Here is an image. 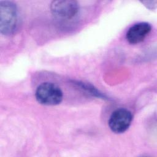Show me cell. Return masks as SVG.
Segmentation results:
<instances>
[{
    "mask_svg": "<svg viewBox=\"0 0 157 157\" xmlns=\"http://www.w3.org/2000/svg\"><path fill=\"white\" fill-rule=\"evenodd\" d=\"M151 30V26L147 22H140L134 24L128 30L126 38L131 44L142 42Z\"/></svg>",
    "mask_w": 157,
    "mask_h": 157,
    "instance_id": "5",
    "label": "cell"
},
{
    "mask_svg": "<svg viewBox=\"0 0 157 157\" xmlns=\"http://www.w3.org/2000/svg\"><path fill=\"white\" fill-rule=\"evenodd\" d=\"M132 120V113L128 109L120 108L112 112L108 124L112 131L119 134L124 132L129 128Z\"/></svg>",
    "mask_w": 157,
    "mask_h": 157,
    "instance_id": "3",
    "label": "cell"
},
{
    "mask_svg": "<svg viewBox=\"0 0 157 157\" xmlns=\"http://www.w3.org/2000/svg\"><path fill=\"white\" fill-rule=\"evenodd\" d=\"M50 10L55 17L63 20H69L77 14L79 6L75 1H54L50 4Z\"/></svg>",
    "mask_w": 157,
    "mask_h": 157,
    "instance_id": "4",
    "label": "cell"
},
{
    "mask_svg": "<svg viewBox=\"0 0 157 157\" xmlns=\"http://www.w3.org/2000/svg\"><path fill=\"white\" fill-rule=\"evenodd\" d=\"M35 96L37 102L41 104L55 105L61 102L63 94L61 90L56 85L44 82L37 86Z\"/></svg>",
    "mask_w": 157,
    "mask_h": 157,
    "instance_id": "2",
    "label": "cell"
},
{
    "mask_svg": "<svg viewBox=\"0 0 157 157\" xmlns=\"http://www.w3.org/2000/svg\"><path fill=\"white\" fill-rule=\"evenodd\" d=\"M18 21L17 9L14 3L0 2V30L4 35H10L16 29Z\"/></svg>",
    "mask_w": 157,
    "mask_h": 157,
    "instance_id": "1",
    "label": "cell"
}]
</instances>
